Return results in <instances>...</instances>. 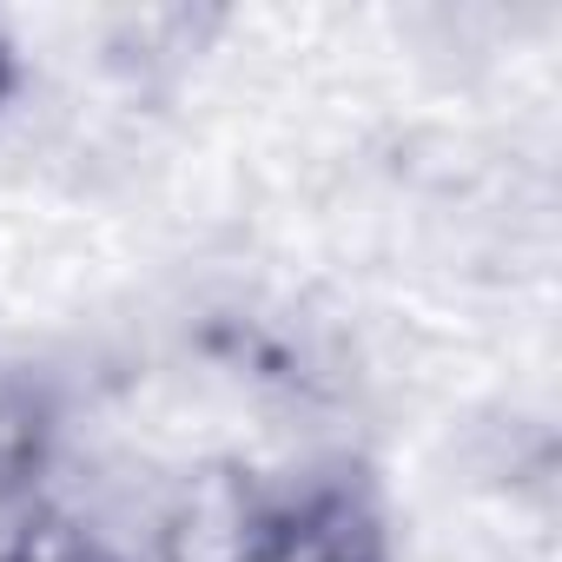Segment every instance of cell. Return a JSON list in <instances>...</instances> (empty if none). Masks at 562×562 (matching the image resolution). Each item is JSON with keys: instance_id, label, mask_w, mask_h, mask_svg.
<instances>
[{"instance_id": "2", "label": "cell", "mask_w": 562, "mask_h": 562, "mask_svg": "<svg viewBox=\"0 0 562 562\" xmlns=\"http://www.w3.org/2000/svg\"><path fill=\"white\" fill-rule=\"evenodd\" d=\"M251 562H397V516L378 470L351 450L265 476Z\"/></svg>"}, {"instance_id": "5", "label": "cell", "mask_w": 562, "mask_h": 562, "mask_svg": "<svg viewBox=\"0 0 562 562\" xmlns=\"http://www.w3.org/2000/svg\"><path fill=\"white\" fill-rule=\"evenodd\" d=\"M0 562H120V555L74 503L41 496L0 522Z\"/></svg>"}, {"instance_id": "3", "label": "cell", "mask_w": 562, "mask_h": 562, "mask_svg": "<svg viewBox=\"0 0 562 562\" xmlns=\"http://www.w3.org/2000/svg\"><path fill=\"white\" fill-rule=\"evenodd\" d=\"M265 476L238 457H199L146 509V562H251Z\"/></svg>"}, {"instance_id": "4", "label": "cell", "mask_w": 562, "mask_h": 562, "mask_svg": "<svg viewBox=\"0 0 562 562\" xmlns=\"http://www.w3.org/2000/svg\"><path fill=\"white\" fill-rule=\"evenodd\" d=\"M67 457V397L47 371L0 358V522L54 496Z\"/></svg>"}, {"instance_id": "6", "label": "cell", "mask_w": 562, "mask_h": 562, "mask_svg": "<svg viewBox=\"0 0 562 562\" xmlns=\"http://www.w3.org/2000/svg\"><path fill=\"white\" fill-rule=\"evenodd\" d=\"M21 87H27V67H21V47L8 41V27H0V120H8V106L21 100Z\"/></svg>"}, {"instance_id": "1", "label": "cell", "mask_w": 562, "mask_h": 562, "mask_svg": "<svg viewBox=\"0 0 562 562\" xmlns=\"http://www.w3.org/2000/svg\"><path fill=\"white\" fill-rule=\"evenodd\" d=\"M192 351L218 378H232L245 397L271 411H299V417L338 411L358 384L345 338L292 299H258V292L212 299L192 325Z\"/></svg>"}]
</instances>
